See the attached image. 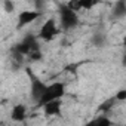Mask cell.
I'll use <instances>...</instances> for the list:
<instances>
[{
  "label": "cell",
  "mask_w": 126,
  "mask_h": 126,
  "mask_svg": "<svg viewBox=\"0 0 126 126\" xmlns=\"http://www.w3.org/2000/svg\"><path fill=\"white\" fill-rule=\"evenodd\" d=\"M77 24H79L77 12L68 8V5H62L59 8V27L62 30H71L77 27Z\"/></svg>",
  "instance_id": "cell-1"
},
{
  "label": "cell",
  "mask_w": 126,
  "mask_h": 126,
  "mask_svg": "<svg viewBox=\"0 0 126 126\" xmlns=\"http://www.w3.org/2000/svg\"><path fill=\"white\" fill-rule=\"evenodd\" d=\"M64 94H65V86L62 85V83L56 82V83L47 85V88H46V91H45V94H43V96H42L39 105L43 107V105H46L47 102L58 101V99L62 98V95H64Z\"/></svg>",
  "instance_id": "cell-2"
},
{
  "label": "cell",
  "mask_w": 126,
  "mask_h": 126,
  "mask_svg": "<svg viewBox=\"0 0 126 126\" xmlns=\"http://www.w3.org/2000/svg\"><path fill=\"white\" fill-rule=\"evenodd\" d=\"M36 50H40V47H39L37 39H36L34 36H31V34L25 36V37L14 47V52H16V53H19V55H22V56H30V55H31L33 52H36Z\"/></svg>",
  "instance_id": "cell-3"
},
{
  "label": "cell",
  "mask_w": 126,
  "mask_h": 126,
  "mask_svg": "<svg viewBox=\"0 0 126 126\" xmlns=\"http://www.w3.org/2000/svg\"><path fill=\"white\" fill-rule=\"evenodd\" d=\"M27 71H28V77L31 80V98L39 104L43 94H45V91H46V88H47V85H45L37 76H34L31 70H27Z\"/></svg>",
  "instance_id": "cell-4"
},
{
  "label": "cell",
  "mask_w": 126,
  "mask_h": 126,
  "mask_svg": "<svg viewBox=\"0 0 126 126\" xmlns=\"http://www.w3.org/2000/svg\"><path fill=\"white\" fill-rule=\"evenodd\" d=\"M58 25H56V21L55 19H47L43 25H42V28H40V31H39V37L42 39V40H52V39H55L56 37V34H58Z\"/></svg>",
  "instance_id": "cell-5"
},
{
  "label": "cell",
  "mask_w": 126,
  "mask_h": 126,
  "mask_svg": "<svg viewBox=\"0 0 126 126\" xmlns=\"http://www.w3.org/2000/svg\"><path fill=\"white\" fill-rule=\"evenodd\" d=\"M40 16H42L40 11H22V12H19V15H18V28L31 24L33 21L39 19Z\"/></svg>",
  "instance_id": "cell-6"
},
{
  "label": "cell",
  "mask_w": 126,
  "mask_h": 126,
  "mask_svg": "<svg viewBox=\"0 0 126 126\" xmlns=\"http://www.w3.org/2000/svg\"><path fill=\"white\" fill-rule=\"evenodd\" d=\"M43 113H45V116H47V117L59 116V114H61V99L52 101V102H47L46 105H43Z\"/></svg>",
  "instance_id": "cell-7"
},
{
  "label": "cell",
  "mask_w": 126,
  "mask_h": 126,
  "mask_svg": "<svg viewBox=\"0 0 126 126\" xmlns=\"http://www.w3.org/2000/svg\"><path fill=\"white\" fill-rule=\"evenodd\" d=\"M11 119L14 122H22L27 119V107L24 104H16L11 111Z\"/></svg>",
  "instance_id": "cell-8"
},
{
  "label": "cell",
  "mask_w": 126,
  "mask_h": 126,
  "mask_svg": "<svg viewBox=\"0 0 126 126\" xmlns=\"http://www.w3.org/2000/svg\"><path fill=\"white\" fill-rule=\"evenodd\" d=\"M113 15L116 18H122V16H126V2H119L114 5V9H113Z\"/></svg>",
  "instance_id": "cell-9"
},
{
  "label": "cell",
  "mask_w": 126,
  "mask_h": 126,
  "mask_svg": "<svg viewBox=\"0 0 126 126\" xmlns=\"http://www.w3.org/2000/svg\"><path fill=\"white\" fill-rule=\"evenodd\" d=\"M86 126H111V123L107 117H96V119H92Z\"/></svg>",
  "instance_id": "cell-10"
},
{
  "label": "cell",
  "mask_w": 126,
  "mask_h": 126,
  "mask_svg": "<svg viewBox=\"0 0 126 126\" xmlns=\"http://www.w3.org/2000/svg\"><path fill=\"white\" fill-rule=\"evenodd\" d=\"M92 42H94L95 46H102L104 42H105V37H104L102 34H95V36L92 37Z\"/></svg>",
  "instance_id": "cell-11"
},
{
  "label": "cell",
  "mask_w": 126,
  "mask_h": 126,
  "mask_svg": "<svg viewBox=\"0 0 126 126\" xmlns=\"http://www.w3.org/2000/svg\"><path fill=\"white\" fill-rule=\"evenodd\" d=\"M116 99H119V101L126 99V91H119V92L116 94Z\"/></svg>",
  "instance_id": "cell-12"
},
{
  "label": "cell",
  "mask_w": 126,
  "mask_h": 126,
  "mask_svg": "<svg viewBox=\"0 0 126 126\" xmlns=\"http://www.w3.org/2000/svg\"><path fill=\"white\" fill-rule=\"evenodd\" d=\"M3 6H5V9H6V12H12L14 11V3H11V2H5L3 3Z\"/></svg>",
  "instance_id": "cell-13"
},
{
  "label": "cell",
  "mask_w": 126,
  "mask_h": 126,
  "mask_svg": "<svg viewBox=\"0 0 126 126\" xmlns=\"http://www.w3.org/2000/svg\"><path fill=\"white\" fill-rule=\"evenodd\" d=\"M122 64H123V67H126V52H125V55H123V59H122Z\"/></svg>",
  "instance_id": "cell-14"
},
{
  "label": "cell",
  "mask_w": 126,
  "mask_h": 126,
  "mask_svg": "<svg viewBox=\"0 0 126 126\" xmlns=\"http://www.w3.org/2000/svg\"><path fill=\"white\" fill-rule=\"evenodd\" d=\"M123 46H125V47H126V36H125V37H123Z\"/></svg>",
  "instance_id": "cell-15"
}]
</instances>
